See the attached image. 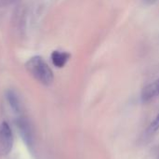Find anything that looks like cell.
<instances>
[{
	"label": "cell",
	"instance_id": "6da1fadb",
	"mask_svg": "<svg viewBox=\"0 0 159 159\" xmlns=\"http://www.w3.org/2000/svg\"><path fill=\"white\" fill-rule=\"evenodd\" d=\"M27 71L41 84L49 86L52 84L54 76L51 69L40 56H34L26 62Z\"/></svg>",
	"mask_w": 159,
	"mask_h": 159
},
{
	"label": "cell",
	"instance_id": "7a4b0ae2",
	"mask_svg": "<svg viewBox=\"0 0 159 159\" xmlns=\"http://www.w3.org/2000/svg\"><path fill=\"white\" fill-rule=\"evenodd\" d=\"M13 145V136L9 125L7 122L0 124V156L7 155Z\"/></svg>",
	"mask_w": 159,
	"mask_h": 159
},
{
	"label": "cell",
	"instance_id": "3957f363",
	"mask_svg": "<svg viewBox=\"0 0 159 159\" xmlns=\"http://www.w3.org/2000/svg\"><path fill=\"white\" fill-rule=\"evenodd\" d=\"M16 125H17L18 131L20 137L22 138L23 142L28 146H32L34 143V136H33V131H32L29 122L25 118L20 117L16 120Z\"/></svg>",
	"mask_w": 159,
	"mask_h": 159
},
{
	"label": "cell",
	"instance_id": "277c9868",
	"mask_svg": "<svg viewBox=\"0 0 159 159\" xmlns=\"http://www.w3.org/2000/svg\"><path fill=\"white\" fill-rule=\"evenodd\" d=\"M159 95V79L146 86L141 94V99L143 102H147Z\"/></svg>",
	"mask_w": 159,
	"mask_h": 159
},
{
	"label": "cell",
	"instance_id": "5b68a950",
	"mask_svg": "<svg viewBox=\"0 0 159 159\" xmlns=\"http://www.w3.org/2000/svg\"><path fill=\"white\" fill-rule=\"evenodd\" d=\"M6 98L7 100V102L9 104V106L11 107L12 111L17 114V115H20V112H21V104H20V99L19 97L17 96V94L13 91V90H10L8 89L7 92H6Z\"/></svg>",
	"mask_w": 159,
	"mask_h": 159
},
{
	"label": "cell",
	"instance_id": "8992f818",
	"mask_svg": "<svg viewBox=\"0 0 159 159\" xmlns=\"http://www.w3.org/2000/svg\"><path fill=\"white\" fill-rule=\"evenodd\" d=\"M71 55L68 52H60V51H53L51 54V61L53 64L58 68H62Z\"/></svg>",
	"mask_w": 159,
	"mask_h": 159
},
{
	"label": "cell",
	"instance_id": "52a82bcc",
	"mask_svg": "<svg viewBox=\"0 0 159 159\" xmlns=\"http://www.w3.org/2000/svg\"><path fill=\"white\" fill-rule=\"evenodd\" d=\"M159 129V114L157 116V117L154 119V121L150 124L148 128V131L150 133H155Z\"/></svg>",
	"mask_w": 159,
	"mask_h": 159
},
{
	"label": "cell",
	"instance_id": "ba28073f",
	"mask_svg": "<svg viewBox=\"0 0 159 159\" xmlns=\"http://www.w3.org/2000/svg\"><path fill=\"white\" fill-rule=\"evenodd\" d=\"M144 2H146V3H148V4H153V3H155L157 0H143Z\"/></svg>",
	"mask_w": 159,
	"mask_h": 159
},
{
	"label": "cell",
	"instance_id": "9c48e42d",
	"mask_svg": "<svg viewBox=\"0 0 159 159\" xmlns=\"http://www.w3.org/2000/svg\"><path fill=\"white\" fill-rule=\"evenodd\" d=\"M158 159H159V158H158Z\"/></svg>",
	"mask_w": 159,
	"mask_h": 159
}]
</instances>
